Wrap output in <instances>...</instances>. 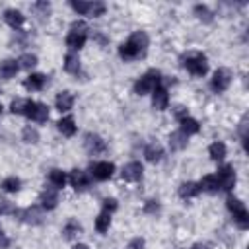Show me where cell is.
<instances>
[{
	"instance_id": "6da1fadb",
	"label": "cell",
	"mask_w": 249,
	"mask_h": 249,
	"mask_svg": "<svg viewBox=\"0 0 249 249\" xmlns=\"http://www.w3.org/2000/svg\"><path fill=\"white\" fill-rule=\"evenodd\" d=\"M148 45H150L148 35L138 29V31H134V33L119 47V56H121L123 60H136V58H140V56L146 54Z\"/></svg>"
},
{
	"instance_id": "7a4b0ae2",
	"label": "cell",
	"mask_w": 249,
	"mask_h": 249,
	"mask_svg": "<svg viewBox=\"0 0 249 249\" xmlns=\"http://www.w3.org/2000/svg\"><path fill=\"white\" fill-rule=\"evenodd\" d=\"M160 84H161V74H160V70L152 68V70H148L146 74H142V76L134 82V93H136V95H148V93H152Z\"/></svg>"
},
{
	"instance_id": "3957f363",
	"label": "cell",
	"mask_w": 249,
	"mask_h": 249,
	"mask_svg": "<svg viewBox=\"0 0 249 249\" xmlns=\"http://www.w3.org/2000/svg\"><path fill=\"white\" fill-rule=\"evenodd\" d=\"M183 68L196 78H202L208 72V60L202 53H189L183 56Z\"/></svg>"
},
{
	"instance_id": "277c9868",
	"label": "cell",
	"mask_w": 249,
	"mask_h": 249,
	"mask_svg": "<svg viewBox=\"0 0 249 249\" xmlns=\"http://www.w3.org/2000/svg\"><path fill=\"white\" fill-rule=\"evenodd\" d=\"M226 206H228V210L233 214V222L237 224V228H239V230H247V228H249V212H247L245 204H243L239 198L230 196V198L226 200Z\"/></svg>"
},
{
	"instance_id": "5b68a950",
	"label": "cell",
	"mask_w": 249,
	"mask_h": 249,
	"mask_svg": "<svg viewBox=\"0 0 249 249\" xmlns=\"http://www.w3.org/2000/svg\"><path fill=\"white\" fill-rule=\"evenodd\" d=\"M23 115L35 123H45L49 119V107L41 101H33V99H25V109Z\"/></svg>"
},
{
	"instance_id": "8992f818",
	"label": "cell",
	"mask_w": 249,
	"mask_h": 249,
	"mask_svg": "<svg viewBox=\"0 0 249 249\" xmlns=\"http://www.w3.org/2000/svg\"><path fill=\"white\" fill-rule=\"evenodd\" d=\"M230 84H231V70L230 68H218V70H214L212 80H210V89L214 93L226 91L230 88Z\"/></svg>"
},
{
	"instance_id": "52a82bcc",
	"label": "cell",
	"mask_w": 249,
	"mask_h": 249,
	"mask_svg": "<svg viewBox=\"0 0 249 249\" xmlns=\"http://www.w3.org/2000/svg\"><path fill=\"white\" fill-rule=\"evenodd\" d=\"M216 179H218V183H220V191H231L233 187H235V169H233V165H230V163H224L220 169H218V173H216Z\"/></svg>"
},
{
	"instance_id": "ba28073f",
	"label": "cell",
	"mask_w": 249,
	"mask_h": 249,
	"mask_svg": "<svg viewBox=\"0 0 249 249\" xmlns=\"http://www.w3.org/2000/svg\"><path fill=\"white\" fill-rule=\"evenodd\" d=\"M84 148L88 150V154L99 156V154H103V152L107 150V144H105V140H103L99 134L88 132V134L84 136Z\"/></svg>"
},
{
	"instance_id": "9c48e42d",
	"label": "cell",
	"mask_w": 249,
	"mask_h": 249,
	"mask_svg": "<svg viewBox=\"0 0 249 249\" xmlns=\"http://www.w3.org/2000/svg\"><path fill=\"white\" fill-rule=\"evenodd\" d=\"M68 181H70L74 191H86L91 183V175L84 169H72L70 175H68Z\"/></svg>"
},
{
	"instance_id": "30bf717a",
	"label": "cell",
	"mask_w": 249,
	"mask_h": 249,
	"mask_svg": "<svg viewBox=\"0 0 249 249\" xmlns=\"http://www.w3.org/2000/svg\"><path fill=\"white\" fill-rule=\"evenodd\" d=\"M115 173V163L113 161H97L91 165V177L95 181H107Z\"/></svg>"
},
{
	"instance_id": "8fae6325",
	"label": "cell",
	"mask_w": 249,
	"mask_h": 249,
	"mask_svg": "<svg viewBox=\"0 0 249 249\" xmlns=\"http://www.w3.org/2000/svg\"><path fill=\"white\" fill-rule=\"evenodd\" d=\"M16 214H19L21 222L31 224V226H39V224H43V218H45V214H43V208H41V206H29V208L18 210Z\"/></svg>"
},
{
	"instance_id": "7c38bea8",
	"label": "cell",
	"mask_w": 249,
	"mask_h": 249,
	"mask_svg": "<svg viewBox=\"0 0 249 249\" xmlns=\"http://www.w3.org/2000/svg\"><path fill=\"white\" fill-rule=\"evenodd\" d=\"M121 175H123L124 181H128V183H136V181L142 179V175H144V167H142L140 161H128V163L123 167Z\"/></svg>"
},
{
	"instance_id": "4fadbf2b",
	"label": "cell",
	"mask_w": 249,
	"mask_h": 249,
	"mask_svg": "<svg viewBox=\"0 0 249 249\" xmlns=\"http://www.w3.org/2000/svg\"><path fill=\"white\" fill-rule=\"evenodd\" d=\"M167 105H169V95H167V89H165V86H158L154 91H152V107L156 109V111H165L167 109Z\"/></svg>"
},
{
	"instance_id": "5bb4252c",
	"label": "cell",
	"mask_w": 249,
	"mask_h": 249,
	"mask_svg": "<svg viewBox=\"0 0 249 249\" xmlns=\"http://www.w3.org/2000/svg\"><path fill=\"white\" fill-rule=\"evenodd\" d=\"M39 202H41V208H43V210H53V208H56V204H58V193H56V189H54V187H47V189L41 193Z\"/></svg>"
},
{
	"instance_id": "9a60e30c",
	"label": "cell",
	"mask_w": 249,
	"mask_h": 249,
	"mask_svg": "<svg viewBox=\"0 0 249 249\" xmlns=\"http://www.w3.org/2000/svg\"><path fill=\"white\" fill-rule=\"evenodd\" d=\"M88 41V33L86 31H72L66 35V45L70 51H80Z\"/></svg>"
},
{
	"instance_id": "2e32d148",
	"label": "cell",
	"mask_w": 249,
	"mask_h": 249,
	"mask_svg": "<svg viewBox=\"0 0 249 249\" xmlns=\"http://www.w3.org/2000/svg\"><path fill=\"white\" fill-rule=\"evenodd\" d=\"M54 105H56V109H58L60 113L70 111V109L74 107V95H72V91L64 89V91L56 93V97H54Z\"/></svg>"
},
{
	"instance_id": "e0dca14e",
	"label": "cell",
	"mask_w": 249,
	"mask_h": 249,
	"mask_svg": "<svg viewBox=\"0 0 249 249\" xmlns=\"http://www.w3.org/2000/svg\"><path fill=\"white\" fill-rule=\"evenodd\" d=\"M45 84H47V76L45 74H29L25 80H23V86H25V89H31V91H41L43 88H45Z\"/></svg>"
},
{
	"instance_id": "ac0fdd59",
	"label": "cell",
	"mask_w": 249,
	"mask_h": 249,
	"mask_svg": "<svg viewBox=\"0 0 249 249\" xmlns=\"http://www.w3.org/2000/svg\"><path fill=\"white\" fill-rule=\"evenodd\" d=\"M144 156H146V160H148L150 163H158V161H161V160H163V148H161V144H158V142H150V144L144 148Z\"/></svg>"
},
{
	"instance_id": "d6986e66",
	"label": "cell",
	"mask_w": 249,
	"mask_h": 249,
	"mask_svg": "<svg viewBox=\"0 0 249 249\" xmlns=\"http://www.w3.org/2000/svg\"><path fill=\"white\" fill-rule=\"evenodd\" d=\"M4 19H6V23H8L12 29H19V27L23 25V21H25V16H23L19 10L10 8V10L4 12Z\"/></svg>"
},
{
	"instance_id": "ffe728a7",
	"label": "cell",
	"mask_w": 249,
	"mask_h": 249,
	"mask_svg": "<svg viewBox=\"0 0 249 249\" xmlns=\"http://www.w3.org/2000/svg\"><path fill=\"white\" fill-rule=\"evenodd\" d=\"M18 70H19V64H18V60H12V58H8V60L0 62V78H4V80H12V78H16Z\"/></svg>"
},
{
	"instance_id": "44dd1931",
	"label": "cell",
	"mask_w": 249,
	"mask_h": 249,
	"mask_svg": "<svg viewBox=\"0 0 249 249\" xmlns=\"http://www.w3.org/2000/svg\"><path fill=\"white\" fill-rule=\"evenodd\" d=\"M198 187H200V191L210 193V195H216V193L220 191V183H218L216 175H204V177L198 181Z\"/></svg>"
},
{
	"instance_id": "7402d4cb",
	"label": "cell",
	"mask_w": 249,
	"mask_h": 249,
	"mask_svg": "<svg viewBox=\"0 0 249 249\" xmlns=\"http://www.w3.org/2000/svg\"><path fill=\"white\" fill-rule=\"evenodd\" d=\"M56 128L64 134V136H74L76 134V121L74 117H62L60 121H56Z\"/></svg>"
},
{
	"instance_id": "603a6c76",
	"label": "cell",
	"mask_w": 249,
	"mask_h": 249,
	"mask_svg": "<svg viewBox=\"0 0 249 249\" xmlns=\"http://www.w3.org/2000/svg\"><path fill=\"white\" fill-rule=\"evenodd\" d=\"M62 66H64V70L68 74H78L80 72V58H78V54L76 53H66Z\"/></svg>"
},
{
	"instance_id": "cb8c5ba5",
	"label": "cell",
	"mask_w": 249,
	"mask_h": 249,
	"mask_svg": "<svg viewBox=\"0 0 249 249\" xmlns=\"http://www.w3.org/2000/svg\"><path fill=\"white\" fill-rule=\"evenodd\" d=\"M179 123H181V128H179V130H181L185 136L196 134V132L200 130V124H198V121H196V119H193V117H185V119H181Z\"/></svg>"
},
{
	"instance_id": "d4e9b609",
	"label": "cell",
	"mask_w": 249,
	"mask_h": 249,
	"mask_svg": "<svg viewBox=\"0 0 249 249\" xmlns=\"http://www.w3.org/2000/svg\"><path fill=\"white\" fill-rule=\"evenodd\" d=\"M66 181H68V177H66V173H64L62 169H51V171H49V183H51V187H54L56 191L62 189V187L66 185Z\"/></svg>"
},
{
	"instance_id": "484cf974",
	"label": "cell",
	"mask_w": 249,
	"mask_h": 249,
	"mask_svg": "<svg viewBox=\"0 0 249 249\" xmlns=\"http://www.w3.org/2000/svg\"><path fill=\"white\" fill-rule=\"evenodd\" d=\"M200 193V187H198V183H195V181H187V183H183L181 187H179V196L181 198H193V196H196Z\"/></svg>"
},
{
	"instance_id": "4316f807",
	"label": "cell",
	"mask_w": 249,
	"mask_h": 249,
	"mask_svg": "<svg viewBox=\"0 0 249 249\" xmlns=\"http://www.w3.org/2000/svg\"><path fill=\"white\" fill-rule=\"evenodd\" d=\"M82 233V226H80V222L78 220H68L66 224H64V228H62V235H64V239H74L76 235H80Z\"/></svg>"
},
{
	"instance_id": "83f0119b",
	"label": "cell",
	"mask_w": 249,
	"mask_h": 249,
	"mask_svg": "<svg viewBox=\"0 0 249 249\" xmlns=\"http://www.w3.org/2000/svg\"><path fill=\"white\" fill-rule=\"evenodd\" d=\"M187 138L189 136H185L181 130H175V132H171L169 134V146H171V150H183L185 146H187Z\"/></svg>"
},
{
	"instance_id": "f1b7e54d",
	"label": "cell",
	"mask_w": 249,
	"mask_h": 249,
	"mask_svg": "<svg viewBox=\"0 0 249 249\" xmlns=\"http://www.w3.org/2000/svg\"><path fill=\"white\" fill-rule=\"evenodd\" d=\"M208 156L214 160V161H222L226 158V144L224 142H212L208 146Z\"/></svg>"
},
{
	"instance_id": "f546056e",
	"label": "cell",
	"mask_w": 249,
	"mask_h": 249,
	"mask_svg": "<svg viewBox=\"0 0 249 249\" xmlns=\"http://www.w3.org/2000/svg\"><path fill=\"white\" fill-rule=\"evenodd\" d=\"M2 191H6V193H18L19 189H21V179L19 177H16V175H10V177H6L4 181H2Z\"/></svg>"
},
{
	"instance_id": "4dcf8cb0",
	"label": "cell",
	"mask_w": 249,
	"mask_h": 249,
	"mask_svg": "<svg viewBox=\"0 0 249 249\" xmlns=\"http://www.w3.org/2000/svg\"><path fill=\"white\" fill-rule=\"evenodd\" d=\"M109 226H111V214L105 212V210H101L99 216L95 218V230H97L99 233H105V231L109 230Z\"/></svg>"
},
{
	"instance_id": "1f68e13d",
	"label": "cell",
	"mask_w": 249,
	"mask_h": 249,
	"mask_svg": "<svg viewBox=\"0 0 249 249\" xmlns=\"http://www.w3.org/2000/svg\"><path fill=\"white\" fill-rule=\"evenodd\" d=\"M195 16H196L200 21H204V23H210V21L214 19V18H212L214 14H212V12L208 10V6H204V4H196V6H195Z\"/></svg>"
},
{
	"instance_id": "d6a6232c",
	"label": "cell",
	"mask_w": 249,
	"mask_h": 249,
	"mask_svg": "<svg viewBox=\"0 0 249 249\" xmlns=\"http://www.w3.org/2000/svg\"><path fill=\"white\" fill-rule=\"evenodd\" d=\"M18 64H19V68L31 70L33 66H37V56H35V54H31V53H23V54L18 58Z\"/></svg>"
},
{
	"instance_id": "836d02e7",
	"label": "cell",
	"mask_w": 249,
	"mask_h": 249,
	"mask_svg": "<svg viewBox=\"0 0 249 249\" xmlns=\"http://www.w3.org/2000/svg\"><path fill=\"white\" fill-rule=\"evenodd\" d=\"M21 138H23V142H27V144H35V142H39V132H37V128H33V126H25V128L21 130Z\"/></svg>"
},
{
	"instance_id": "e575fe53",
	"label": "cell",
	"mask_w": 249,
	"mask_h": 249,
	"mask_svg": "<svg viewBox=\"0 0 249 249\" xmlns=\"http://www.w3.org/2000/svg\"><path fill=\"white\" fill-rule=\"evenodd\" d=\"M70 6H72V10L76 12V14H80V16H89V6H91V2H82V0H72L70 2Z\"/></svg>"
},
{
	"instance_id": "d590c367",
	"label": "cell",
	"mask_w": 249,
	"mask_h": 249,
	"mask_svg": "<svg viewBox=\"0 0 249 249\" xmlns=\"http://www.w3.org/2000/svg\"><path fill=\"white\" fill-rule=\"evenodd\" d=\"M105 14V4L103 2H91V6H89V16L91 18H99V16H103Z\"/></svg>"
},
{
	"instance_id": "8d00e7d4",
	"label": "cell",
	"mask_w": 249,
	"mask_h": 249,
	"mask_svg": "<svg viewBox=\"0 0 249 249\" xmlns=\"http://www.w3.org/2000/svg\"><path fill=\"white\" fill-rule=\"evenodd\" d=\"M23 109H25V99H14L10 103V111L14 115H23Z\"/></svg>"
},
{
	"instance_id": "74e56055",
	"label": "cell",
	"mask_w": 249,
	"mask_h": 249,
	"mask_svg": "<svg viewBox=\"0 0 249 249\" xmlns=\"http://www.w3.org/2000/svg\"><path fill=\"white\" fill-rule=\"evenodd\" d=\"M31 8H33L39 16H47V14L51 12V4H49V2H35Z\"/></svg>"
},
{
	"instance_id": "f35d334b",
	"label": "cell",
	"mask_w": 249,
	"mask_h": 249,
	"mask_svg": "<svg viewBox=\"0 0 249 249\" xmlns=\"http://www.w3.org/2000/svg\"><path fill=\"white\" fill-rule=\"evenodd\" d=\"M16 212L18 210H14V206L10 204V200H6V198L0 196V214H14L16 216Z\"/></svg>"
},
{
	"instance_id": "ab89813d",
	"label": "cell",
	"mask_w": 249,
	"mask_h": 249,
	"mask_svg": "<svg viewBox=\"0 0 249 249\" xmlns=\"http://www.w3.org/2000/svg\"><path fill=\"white\" fill-rule=\"evenodd\" d=\"M117 200L115 198H103V210L105 212H109V214H113L115 210H117Z\"/></svg>"
},
{
	"instance_id": "60d3db41",
	"label": "cell",
	"mask_w": 249,
	"mask_h": 249,
	"mask_svg": "<svg viewBox=\"0 0 249 249\" xmlns=\"http://www.w3.org/2000/svg\"><path fill=\"white\" fill-rule=\"evenodd\" d=\"M126 249H144V239H142V237H134V239L126 245Z\"/></svg>"
},
{
	"instance_id": "b9f144b4",
	"label": "cell",
	"mask_w": 249,
	"mask_h": 249,
	"mask_svg": "<svg viewBox=\"0 0 249 249\" xmlns=\"http://www.w3.org/2000/svg\"><path fill=\"white\" fill-rule=\"evenodd\" d=\"M158 210H160V204H158L156 200H148L146 206H144V212H150V214H154V212H158Z\"/></svg>"
},
{
	"instance_id": "7bdbcfd3",
	"label": "cell",
	"mask_w": 249,
	"mask_h": 249,
	"mask_svg": "<svg viewBox=\"0 0 249 249\" xmlns=\"http://www.w3.org/2000/svg\"><path fill=\"white\" fill-rule=\"evenodd\" d=\"M175 117H177V119L181 121V119L189 117V111H187V109H185L183 105H177V107H175Z\"/></svg>"
},
{
	"instance_id": "ee69618b",
	"label": "cell",
	"mask_w": 249,
	"mask_h": 249,
	"mask_svg": "<svg viewBox=\"0 0 249 249\" xmlns=\"http://www.w3.org/2000/svg\"><path fill=\"white\" fill-rule=\"evenodd\" d=\"M8 245H10V239H8V237H6V233L0 230V249H6Z\"/></svg>"
},
{
	"instance_id": "f6af8a7d",
	"label": "cell",
	"mask_w": 249,
	"mask_h": 249,
	"mask_svg": "<svg viewBox=\"0 0 249 249\" xmlns=\"http://www.w3.org/2000/svg\"><path fill=\"white\" fill-rule=\"evenodd\" d=\"M72 249H89V247H88L86 243H76V245H74Z\"/></svg>"
},
{
	"instance_id": "bcb514c9",
	"label": "cell",
	"mask_w": 249,
	"mask_h": 249,
	"mask_svg": "<svg viewBox=\"0 0 249 249\" xmlns=\"http://www.w3.org/2000/svg\"><path fill=\"white\" fill-rule=\"evenodd\" d=\"M193 249H210V247H208V245H202V243H196Z\"/></svg>"
},
{
	"instance_id": "7dc6e473",
	"label": "cell",
	"mask_w": 249,
	"mask_h": 249,
	"mask_svg": "<svg viewBox=\"0 0 249 249\" xmlns=\"http://www.w3.org/2000/svg\"><path fill=\"white\" fill-rule=\"evenodd\" d=\"M0 113H2V103H0Z\"/></svg>"
}]
</instances>
